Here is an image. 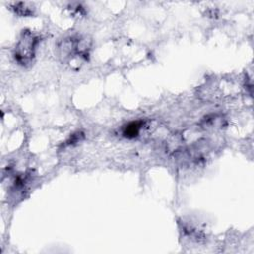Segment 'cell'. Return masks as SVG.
<instances>
[{"instance_id":"2","label":"cell","mask_w":254,"mask_h":254,"mask_svg":"<svg viewBox=\"0 0 254 254\" xmlns=\"http://www.w3.org/2000/svg\"><path fill=\"white\" fill-rule=\"evenodd\" d=\"M38 43L39 38L31 31L25 30L21 33L14 49V58L20 65L27 66L32 64Z\"/></svg>"},{"instance_id":"3","label":"cell","mask_w":254,"mask_h":254,"mask_svg":"<svg viewBox=\"0 0 254 254\" xmlns=\"http://www.w3.org/2000/svg\"><path fill=\"white\" fill-rule=\"evenodd\" d=\"M144 125V121L142 120H136L128 123L126 126L123 128V136L128 138V139H133L137 137L141 131V128Z\"/></svg>"},{"instance_id":"1","label":"cell","mask_w":254,"mask_h":254,"mask_svg":"<svg viewBox=\"0 0 254 254\" xmlns=\"http://www.w3.org/2000/svg\"><path fill=\"white\" fill-rule=\"evenodd\" d=\"M89 44L79 35H73L63 39L58 45V55L63 63L70 66L80 65L88 60Z\"/></svg>"},{"instance_id":"4","label":"cell","mask_w":254,"mask_h":254,"mask_svg":"<svg viewBox=\"0 0 254 254\" xmlns=\"http://www.w3.org/2000/svg\"><path fill=\"white\" fill-rule=\"evenodd\" d=\"M13 10L16 14L20 16H31L33 15V8L30 6H27V3H16L13 6Z\"/></svg>"}]
</instances>
